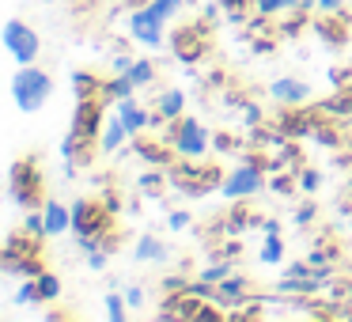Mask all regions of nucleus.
I'll use <instances>...</instances> for the list:
<instances>
[{"instance_id":"f03ea898","label":"nucleus","mask_w":352,"mask_h":322,"mask_svg":"<svg viewBox=\"0 0 352 322\" xmlns=\"http://www.w3.org/2000/svg\"><path fill=\"white\" fill-rule=\"evenodd\" d=\"M12 201L19 208H42L46 205V182H42V163L38 155H23L12 163Z\"/></svg>"},{"instance_id":"49530a36","label":"nucleus","mask_w":352,"mask_h":322,"mask_svg":"<svg viewBox=\"0 0 352 322\" xmlns=\"http://www.w3.org/2000/svg\"><path fill=\"white\" fill-rule=\"evenodd\" d=\"M186 284H190V281H186V277H178V273H170V277H163V292H182V288H186Z\"/></svg>"},{"instance_id":"b1692460","label":"nucleus","mask_w":352,"mask_h":322,"mask_svg":"<svg viewBox=\"0 0 352 322\" xmlns=\"http://www.w3.org/2000/svg\"><path fill=\"white\" fill-rule=\"evenodd\" d=\"M72 87H76V99H102L107 80L95 76V72H87V69H76L72 72Z\"/></svg>"},{"instance_id":"dca6fc26","label":"nucleus","mask_w":352,"mask_h":322,"mask_svg":"<svg viewBox=\"0 0 352 322\" xmlns=\"http://www.w3.org/2000/svg\"><path fill=\"white\" fill-rule=\"evenodd\" d=\"M333 277L329 273H314V277H280L276 281V292L280 296H314L322 284H329Z\"/></svg>"},{"instance_id":"c03bdc74","label":"nucleus","mask_w":352,"mask_h":322,"mask_svg":"<svg viewBox=\"0 0 352 322\" xmlns=\"http://www.w3.org/2000/svg\"><path fill=\"white\" fill-rule=\"evenodd\" d=\"M125 303H129V311H140V307H144V288H140V284H129V288H125Z\"/></svg>"},{"instance_id":"864d4df0","label":"nucleus","mask_w":352,"mask_h":322,"mask_svg":"<svg viewBox=\"0 0 352 322\" xmlns=\"http://www.w3.org/2000/svg\"><path fill=\"white\" fill-rule=\"evenodd\" d=\"M99 4H118V0H99Z\"/></svg>"},{"instance_id":"aec40b11","label":"nucleus","mask_w":352,"mask_h":322,"mask_svg":"<svg viewBox=\"0 0 352 322\" xmlns=\"http://www.w3.org/2000/svg\"><path fill=\"white\" fill-rule=\"evenodd\" d=\"M155 110H160L167 122H178V118L186 114V92L182 87H163V92L155 95Z\"/></svg>"},{"instance_id":"4c0bfd02","label":"nucleus","mask_w":352,"mask_h":322,"mask_svg":"<svg viewBox=\"0 0 352 322\" xmlns=\"http://www.w3.org/2000/svg\"><path fill=\"white\" fill-rule=\"evenodd\" d=\"M23 231H27V235H38V239H46V216H42V208H27Z\"/></svg>"},{"instance_id":"1a4fd4ad","label":"nucleus","mask_w":352,"mask_h":322,"mask_svg":"<svg viewBox=\"0 0 352 322\" xmlns=\"http://www.w3.org/2000/svg\"><path fill=\"white\" fill-rule=\"evenodd\" d=\"M326 118V110L318 107V103H303V107H284L280 110V118L273 122V129L280 133L284 140H303V137H311L314 133V125Z\"/></svg>"},{"instance_id":"79ce46f5","label":"nucleus","mask_w":352,"mask_h":322,"mask_svg":"<svg viewBox=\"0 0 352 322\" xmlns=\"http://www.w3.org/2000/svg\"><path fill=\"white\" fill-rule=\"evenodd\" d=\"M107 261H110V246H99V250L87 254V269H95V273H102V269H107Z\"/></svg>"},{"instance_id":"7c9ffc66","label":"nucleus","mask_w":352,"mask_h":322,"mask_svg":"<svg viewBox=\"0 0 352 322\" xmlns=\"http://www.w3.org/2000/svg\"><path fill=\"white\" fill-rule=\"evenodd\" d=\"M125 76H129L137 87H152L155 84V65L148 61V57H137V61L129 65V72H125Z\"/></svg>"},{"instance_id":"37998d69","label":"nucleus","mask_w":352,"mask_h":322,"mask_svg":"<svg viewBox=\"0 0 352 322\" xmlns=\"http://www.w3.org/2000/svg\"><path fill=\"white\" fill-rule=\"evenodd\" d=\"M314 12L318 16H344V4L341 0H314Z\"/></svg>"},{"instance_id":"58836bf2","label":"nucleus","mask_w":352,"mask_h":322,"mask_svg":"<svg viewBox=\"0 0 352 322\" xmlns=\"http://www.w3.org/2000/svg\"><path fill=\"white\" fill-rule=\"evenodd\" d=\"M314 220H318V205H314V201H307V205L296 208V224H299V228H311Z\"/></svg>"},{"instance_id":"c9c22d12","label":"nucleus","mask_w":352,"mask_h":322,"mask_svg":"<svg viewBox=\"0 0 352 322\" xmlns=\"http://www.w3.org/2000/svg\"><path fill=\"white\" fill-rule=\"evenodd\" d=\"M296 182H299V190H303V193H318V186H322V171H314V167H299Z\"/></svg>"},{"instance_id":"de8ad7c7","label":"nucleus","mask_w":352,"mask_h":322,"mask_svg":"<svg viewBox=\"0 0 352 322\" xmlns=\"http://www.w3.org/2000/svg\"><path fill=\"white\" fill-rule=\"evenodd\" d=\"M216 148H220V152H231V148H239V140L231 137V133H216Z\"/></svg>"},{"instance_id":"72a5a7b5","label":"nucleus","mask_w":352,"mask_h":322,"mask_svg":"<svg viewBox=\"0 0 352 322\" xmlns=\"http://www.w3.org/2000/svg\"><path fill=\"white\" fill-rule=\"evenodd\" d=\"M16 307H34V303H42V296H38V284H34V277H27L23 284H19V292H16V299H12Z\"/></svg>"},{"instance_id":"cd10ccee","label":"nucleus","mask_w":352,"mask_h":322,"mask_svg":"<svg viewBox=\"0 0 352 322\" xmlns=\"http://www.w3.org/2000/svg\"><path fill=\"white\" fill-rule=\"evenodd\" d=\"M288 12H299L296 0H254V16L276 19V16H288Z\"/></svg>"},{"instance_id":"6e6d98bb","label":"nucleus","mask_w":352,"mask_h":322,"mask_svg":"<svg viewBox=\"0 0 352 322\" xmlns=\"http://www.w3.org/2000/svg\"><path fill=\"white\" fill-rule=\"evenodd\" d=\"M0 201H4V190H0Z\"/></svg>"},{"instance_id":"f704fd0d","label":"nucleus","mask_w":352,"mask_h":322,"mask_svg":"<svg viewBox=\"0 0 352 322\" xmlns=\"http://www.w3.org/2000/svg\"><path fill=\"white\" fill-rule=\"evenodd\" d=\"M148 8H152L160 19H175L178 12L186 8V0H148Z\"/></svg>"},{"instance_id":"ddd939ff","label":"nucleus","mask_w":352,"mask_h":322,"mask_svg":"<svg viewBox=\"0 0 352 322\" xmlns=\"http://www.w3.org/2000/svg\"><path fill=\"white\" fill-rule=\"evenodd\" d=\"M269 95H273V103H280V107H303V103H311L314 87L299 76H276L273 84H269Z\"/></svg>"},{"instance_id":"e433bc0d","label":"nucleus","mask_w":352,"mask_h":322,"mask_svg":"<svg viewBox=\"0 0 352 322\" xmlns=\"http://www.w3.org/2000/svg\"><path fill=\"white\" fill-rule=\"evenodd\" d=\"M220 8H223V16H228L231 23H243L246 8H254V0H220Z\"/></svg>"},{"instance_id":"c85d7f7f","label":"nucleus","mask_w":352,"mask_h":322,"mask_svg":"<svg viewBox=\"0 0 352 322\" xmlns=\"http://www.w3.org/2000/svg\"><path fill=\"white\" fill-rule=\"evenodd\" d=\"M133 92H137V84H133L125 72H114V80H107V87H102V99H107V103L114 99L118 103V99H129Z\"/></svg>"},{"instance_id":"6e6552de","label":"nucleus","mask_w":352,"mask_h":322,"mask_svg":"<svg viewBox=\"0 0 352 322\" xmlns=\"http://www.w3.org/2000/svg\"><path fill=\"white\" fill-rule=\"evenodd\" d=\"M0 39H4V50L12 54L16 65H34L38 61L42 39H38V31H34L31 23H23V19H8L4 31H0Z\"/></svg>"},{"instance_id":"2f4dec72","label":"nucleus","mask_w":352,"mask_h":322,"mask_svg":"<svg viewBox=\"0 0 352 322\" xmlns=\"http://www.w3.org/2000/svg\"><path fill=\"white\" fill-rule=\"evenodd\" d=\"M107 319L110 322H125L129 319V303H125V292H107Z\"/></svg>"},{"instance_id":"5fc2aeb1","label":"nucleus","mask_w":352,"mask_h":322,"mask_svg":"<svg viewBox=\"0 0 352 322\" xmlns=\"http://www.w3.org/2000/svg\"><path fill=\"white\" fill-rule=\"evenodd\" d=\"M42 4H57V0H42Z\"/></svg>"},{"instance_id":"9b49d317","label":"nucleus","mask_w":352,"mask_h":322,"mask_svg":"<svg viewBox=\"0 0 352 322\" xmlns=\"http://www.w3.org/2000/svg\"><path fill=\"white\" fill-rule=\"evenodd\" d=\"M163 27H167V19H160L148 4H140V8L129 12V39L140 42V46H148V50H160L163 42H167Z\"/></svg>"},{"instance_id":"a211bd4d","label":"nucleus","mask_w":352,"mask_h":322,"mask_svg":"<svg viewBox=\"0 0 352 322\" xmlns=\"http://www.w3.org/2000/svg\"><path fill=\"white\" fill-rule=\"evenodd\" d=\"M118 118L125 122V129H129L133 137H137V133H144L148 125H152V114H148V110L133 99V95H129V99H118Z\"/></svg>"},{"instance_id":"20e7f679","label":"nucleus","mask_w":352,"mask_h":322,"mask_svg":"<svg viewBox=\"0 0 352 322\" xmlns=\"http://www.w3.org/2000/svg\"><path fill=\"white\" fill-rule=\"evenodd\" d=\"M220 182H223V175L212 163L178 160L175 167H170V186H175L178 193H186V197H205L208 190H220Z\"/></svg>"},{"instance_id":"0eeeda50","label":"nucleus","mask_w":352,"mask_h":322,"mask_svg":"<svg viewBox=\"0 0 352 322\" xmlns=\"http://www.w3.org/2000/svg\"><path fill=\"white\" fill-rule=\"evenodd\" d=\"M170 50H175L178 61L186 65H197L208 57V50H212V31H208V23H182L170 31Z\"/></svg>"},{"instance_id":"3c124183","label":"nucleus","mask_w":352,"mask_h":322,"mask_svg":"<svg viewBox=\"0 0 352 322\" xmlns=\"http://www.w3.org/2000/svg\"><path fill=\"white\" fill-rule=\"evenodd\" d=\"M344 129H349V137H352V118H349V122H344Z\"/></svg>"},{"instance_id":"4468645a","label":"nucleus","mask_w":352,"mask_h":322,"mask_svg":"<svg viewBox=\"0 0 352 322\" xmlns=\"http://www.w3.org/2000/svg\"><path fill=\"white\" fill-rule=\"evenodd\" d=\"M216 303H220L223 311H235L239 303H250V281L239 277V273H228L216 284Z\"/></svg>"},{"instance_id":"6ab92c4d","label":"nucleus","mask_w":352,"mask_h":322,"mask_svg":"<svg viewBox=\"0 0 352 322\" xmlns=\"http://www.w3.org/2000/svg\"><path fill=\"white\" fill-rule=\"evenodd\" d=\"M0 258H42V239L19 231V235L8 239V246L0 250Z\"/></svg>"},{"instance_id":"a18cd8bd","label":"nucleus","mask_w":352,"mask_h":322,"mask_svg":"<svg viewBox=\"0 0 352 322\" xmlns=\"http://www.w3.org/2000/svg\"><path fill=\"white\" fill-rule=\"evenodd\" d=\"M329 84H333V87L352 84V69H341V65H337V69H329Z\"/></svg>"},{"instance_id":"a19ab883","label":"nucleus","mask_w":352,"mask_h":322,"mask_svg":"<svg viewBox=\"0 0 352 322\" xmlns=\"http://www.w3.org/2000/svg\"><path fill=\"white\" fill-rule=\"evenodd\" d=\"M193 224V213H186V208H175V213L167 216V228L170 231H186Z\"/></svg>"},{"instance_id":"09e8293b","label":"nucleus","mask_w":352,"mask_h":322,"mask_svg":"<svg viewBox=\"0 0 352 322\" xmlns=\"http://www.w3.org/2000/svg\"><path fill=\"white\" fill-rule=\"evenodd\" d=\"M133 61H137V57H129V54H118L114 61H110V69H114V72H129V65H133Z\"/></svg>"},{"instance_id":"2eb2a0df","label":"nucleus","mask_w":352,"mask_h":322,"mask_svg":"<svg viewBox=\"0 0 352 322\" xmlns=\"http://www.w3.org/2000/svg\"><path fill=\"white\" fill-rule=\"evenodd\" d=\"M314 34H318L326 46L341 50L349 42V16H318L314 19Z\"/></svg>"},{"instance_id":"5701e85b","label":"nucleus","mask_w":352,"mask_h":322,"mask_svg":"<svg viewBox=\"0 0 352 322\" xmlns=\"http://www.w3.org/2000/svg\"><path fill=\"white\" fill-rule=\"evenodd\" d=\"M318 107L326 110L329 118H337V122H349V118H352V84L333 87V95H329V99H322Z\"/></svg>"},{"instance_id":"f8f14e48","label":"nucleus","mask_w":352,"mask_h":322,"mask_svg":"<svg viewBox=\"0 0 352 322\" xmlns=\"http://www.w3.org/2000/svg\"><path fill=\"white\" fill-rule=\"evenodd\" d=\"M133 152H137L140 160L148 163V167H163V171H170V167L178 163V152H175V148H170L163 137L148 140L144 133H137V137H133Z\"/></svg>"},{"instance_id":"423d86ee","label":"nucleus","mask_w":352,"mask_h":322,"mask_svg":"<svg viewBox=\"0 0 352 322\" xmlns=\"http://www.w3.org/2000/svg\"><path fill=\"white\" fill-rule=\"evenodd\" d=\"M72 231L76 235H91V239H110L114 231V208L107 201L95 197H80L72 201Z\"/></svg>"},{"instance_id":"7ed1b4c3","label":"nucleus","mask_w":352,"mask_h":322,"mask_svg":"<svg viewBox=\"0 0 352 322\" xmlns=\"http://www.w3.org/2000/svg\"><path fill=\"white\" fill-rule=\"evenodd\" d=\"M273 167H276V163H269L265 155H254V160L239 163V167L220 182L223 201H246V197H254V193H261V190L269 186L265 175H269Z\"/></svg>"},{"instance_id":"473e14b6","label":"nucleus","mask_w":352,"mask_h":322,"mask_svg":"<svg viewBox=\"0 0 352 322\" xmlns=\"http://www.w3.org/2000/svg\"><path fill=\"white\" fill-rule=\"evenodd\" d=\"M269 190L288 197V193L299 190V182H296V175H292V171H273V175H269Z\"/></svg>"},{"instance_id":"f3484780","label":"nucleus","mask_w":352,"mask_h":322,"mask_svg":"<svg viewBox=\"0 0 352 322\" xmlns=\"http://www.w3.org/2000/svg\"><path fill=\"white\" fill-rule=\"evenodd\" d=\"M42 216H46V239H57L72 228V208H65L61 201H54V197H46Z\"/></svg>"},{"instance_id":"9d476101","label":"nucleus","mask_w":352,"mask_h":322,"mask_svg":"<svg viewBox=\"0 0 352 322\" xmlns=\"http://www.w3.org/2000/svg\"><path fill=\"white\" fill-rule=\"evenodd\" d=\"M102 125H107V99H76V114H72V133L87 144H99Z\"/></svg>"},{"instance_id":"39448f33","label":"nucleus","mask_w":352,"mask_h":322,"mask_svg":"<svg viewBox=\"0 0 352 322\" xmlns=\"http://www.w3.org/2000/svg\"><path fill=\"white\" fill-rule=\"evenodd\" d=\"M163 140H167V144L178 152V160H205L208 144H212L205 122H197V118H186V114L163 129Z\"/></svg>"},{"instance_id":"a878e982","label":"nucleus","mask_w":352,"mask_h":322,"mask_svg":"<svg viewBox=\"0 0 352 322\" xmlns=\"http://www.w3.org/2000/svg\"><path fill=\"white\" fill-rule=\"evenodd\" d=\"M258 258H261V266H280V261H284V239H280V231H273V235L261 239Z\"/></svg>"},{"instance_id":"393cba45","label":"nucleus","mask_w":352,"mask_h":322,"mask_svg":"<svg viewBox=\"0 0 352 322\" xmlns=\"http://www.w3.org/2000/svg\"><path fill=\"white\" fill-rule=\"evenodd\" d=\"M243 228H261V216H254L246 205H239V201H235V208L223 216V235H239Z\"/></svg>"},{"instance_id":"603ef678","label":"nucleus","mask_w":352,"mask_h":322,"mask_svg":"<svg viewBox=\"0 0 352 322\" xmlns=\"http://www.w3.org/2000/svg\"><path fill=\"white\" fill-rule=\"evenodd\" d=\"M129 4H133V8H140V4H144V0H129Z\"/></svg>"},{"instance_id":"8fccbe9b","label":"nucleus","mask_w":352,"mask_h":322,"mask_svg":"<svg viewBox=\"0 0 352 322\" xmlns=\"http://www.w3.org/2000/svg\"><path fill=\"white\" fill-rule=\"evenodd\" d=\"M261 231H265V235H273V231H280V220H261Z\"/></svg>"},{"instance_id":"4be33fe9","label":"nucleus","mask_w":352,"mask_h":322,"mask_svg":"<svg viewBox=\"0 0 352 322\" xmlns=\"http://www.w3.org/2000/svg\"><path fill=\"white\" fill-rule=\"evenodd\" d=\"M167 258H170V246L160 243L155 235H140L137 246H133V261H155V266H163Z\"/></svg>"},{"instance_id":"f257e3e1","label":"nucleus","mask_w":352,"mask_h":322,"mask_svg":"<svg viewBox=\"0 0 352 322\" xmlns=\"http://www.w3.org/2000/svg\"><path fill=\"white\" fill-rule=\"evenodd\" d=\"M54 95V76L38 65H19V72L12 76V103L23 114H38Z\"/></svg>"},{"instance_id":"c756f323","label":"nucleus","mask_w":352,"mask_h":322,"mask_svg":"<svg viewBox=\"0 0 352 322\" xmlns=\"http://www.w3.org/2000/svg\"><path fill=\"white\" fill-rule=\"evenodd\" d=\"M34 284H38V296H42V303H54V299H61V292H65V284H61V277L57 273H38L34 277Z\"/></svg>"},{"instance_id":"412c9836","label":"nucleus","mask_w":352,"mask_h":322,"mask_svg":"<svg viewBox=\"0 0 352 322\" xmlns=\"http://www.w3.org/2000/svg\"><path fill=\"white\" fill-rule=\"evenodd\" d=\"M133 133L125 129L122 118H107V125H102V137H99V152L110 155V152H122V144L129 140Z\"/></svg>"},{"instance_id":"ea45409f","label":"nucleus","mask_w":352,"mask_h":322,"mask_svg":"<svg viewBox=\"0 0 352 322\" xmlns=\"http://www.w3.org/2000/svg\"><path fill=\"white\" fill-rule=\"evenodd\" d=\"M243 122L250 125V129L265 125V114H261V107H258V103H243Z\"/></svg>"},{"instance_id":"bb28decb","label":"nucleus","mask_w":352,"mask_h":322,"mask_svg":"<svg viewBox=\"0 0 352 322\" xmlns=\"http://www.w3.org/2000/svg\"><path fill=\"white\" fill-rule=\"evenodd\" d=\"M137 190L144 193V197H163V190H167V178H163V167L144 171V175L137 178Z\"/></svg>"}]
</instances>
